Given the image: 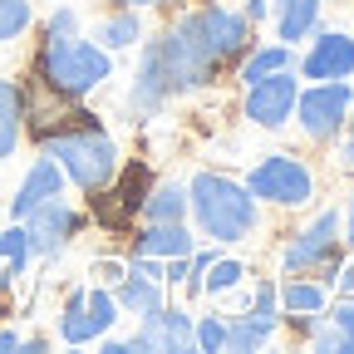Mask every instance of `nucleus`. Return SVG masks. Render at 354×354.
I'll return each mask as SVG.
<instances>
[{
    "label": "nucleus",
    "mask_w": 354,
    "mask_h": 354,
    "mask_svg": "<svg viewBox=\"0 0 354 354\" xmlns=\"http://www.w3.org/2000/svg\"><path fill=\"white\" fill-rule=\"evenodd\" d=\"M349 104H354V88L344 79H315L310 88H300L295 94V123L305 138L315 143H335L344 133V118H349Z\"/></svg>",
    "instance_id": "8"
},
{
    "label": "nucleus",
    "mask_w": 354,
    "mask_h": 354,
    "mask_svg": "<svg viewBox=\"0 0 354 354\" xmlns=\"http://www.w3.org/2000/svg\"><path fill=\"white\" fill-rule=\"evenodd\" d=\"M300 74L305 79H349L354 74V39L344 30H320L300 59Z\"/></svg>",
    "instance_id": "13"
},
{
    "label": "nucleus",
    "mask_w": 354,
    "mask_h": 354,
    "mask_svg": "<svg viewBox=\"0 0 354 354\" xmlns=\"http://www.w3.org/2000/svg\"><path fill=\"white\" fill-rule=\"evenodd\" d=\"M271 335H276V325H266L261 315H251V310H246V315H232V320H227V344H221V349L251 354V349H261Z\"/></svg>",
    "instance_id": "23"
},
{
    "label": "nucleus",
    "mask_w": 354,
    "mask_h": 354,
    "mask_svg": "<svg viewBox=\"0 0 354 354\" xmlns=\"http://www.w3.org/2000/svg\"><path fill=\"white\" fill-rule=\"evenodd\" d=\"M20 113H25V84L0 79V123H20Z\"/></svg>",
    "instance_id": "29"
},
{
    "label": "nucleus",
    "mask_w": 354,
    "mask_h": 354,
    "mask_svg": "<svg viewBox=\"0 0 354 354\" xmlns=\"http://www.w3.org/2000/svg\"><path fill=\"white\" fill-rule=\"evenodd\" d=\"M295 94H300V79L290 69H276L256 84H246V118L256 128H286L290 123V109H295Z\"/></svg>",
    "instance_id": "12"
},
{
    "label": "nucleus",
    "mask_w": 354,
    "mask_h": 354,
    "mask_svg": "<svg viewBox=\"0 0 354 354\" xmlns=\"http://www.w3.org/2000/svg\"><path fill=\"white\" fill-rule=\"evenodd\" d=\"M123 271H128V266H123V261H113V256H99L94 266H88L94 286H118V281H123Z\"/></svg>",
    "instance_id": "30"
},
{
    "label": "nucleus",
    "mask_w": 354,
    "mask_h": 354,
    "mask_svg": "<svg viewBox=\"0 0 354 354\" xmlns=\"http://www.w3.org/2000/svg\"><path fill=\"white\" fill-rule=\"evenodd\" d=\"M148 187H153V167L148 162H128V167L118 162V172L109 177V183L99 192H88V212H94V221L104 232L123 236V232H133V216L143 212Z\"/></svg>",
    "instance_id": "6"
},
{
    "label": "nucleus",
    "mask_w": 354,
    "mask_h": 354,
    "mask_svg": "<svg viewBox=\"0 0 354 354\" xmlns=\"http://www.w3.org/2000/svg\"><path fill=\"white\" fill-rule=\"evenodd\" d=\"M20 148V123H0V158H15Z\"/></svg>",
    "instance_id": "32"
},
{
    "label": "nucleus",
    "mask_w": 354,
    "mask_h": 354,
    "mask_svg": "<svg viewBox=\"0 0 354 354\" xmlns=\"http://www.w3.org/2000/svg\"><path fill=\"white\" fill-rule=\"evenodd\" d=\"M55 197H64V167H59L50 153H39V158H35V167L25 172V183H20V187H15V197H10V216H15V221H25L35 207L55 202Z\"/></svg>",
    "instance_id": "14"
},
{
    "label": "nucleus",
    "mask_w": 354,
    "mask_h": 354,
    "mask_svg": "<svg viewBox=\"0 0 354 354\" xmlns=\"http://www.w3.org/2000/svg\"><path fill=\"white\" fill-rule=\"evenodd\" d=\"M20 123H30V133H35V143H44V138H55V133H69V128H84V123H99L94 113H88L79 99H69V94H55V88H44V84H25V113H20Z\"/></svg>",
    "instance_id": "10"
},
{
    "label": "nucleus",
    "mask_w": 354,
    "mask_h": 354,
    "mask_svg": "<svg viewBox=\"0 0 354 354\" xmlns=\"http://www.w3.org/2000/svg\"><path fill=\"white\" fill-rule=\"evenodd\" d=\"M39 153H50L79 192H99L109 177L118 172V143L109 138L99 123H84V128L55 133V138L39 143Z\"/></svg>",
    "instance_id": "4"
},
{
    "label": "nucleus",
    "mask_w": 354,
    "mask_h": 354,
    "mask_svg": "<svg viewBox=\"0 0 354 354\" xmlns=\"http://www.w3.org/2000/svg\"><path fill=\"white\" fill-rule=\"evenodd\" d=\"M246 281V266L241 261H232V256H216L212 266H207V271H202V295H227V290H236Z\"/></svg>",
    "instance_id": "24"
},
{
    "label": "nucleus",
    "mask_w": 354,
    "mask_h": 354,
    "mask_svg": "<svg viewBox=\"0 0 354 354\" xmlns=\"http://www.w3.org/2000/svg\"><path fill=\"white\" fill-rule=\"evenodd\" d=\"M339 236H344V246H354V197H349V207L339 212Z\"/></svg>",
    "instance_id": "35"
},
{
    "label": "nucleus",
    "mask_w": 354,
    "mask_h": 354,
    "mask_svg": "<svg viewBox=\"0 0 354 354\" xmlns=\"http://www.w3.org/2000/svg\"><path fill=\"white\" fill-rule=\"evenodd\" d=\"M266 10H271V0H246V6H241V15L256 25V20H266Z\"/></svg>",
    "instance_id": "36"
},
{
    "label": "nucleus",
    "mask_w": 354,
    "mask_h": 354,
    "mask_svg": "<svg viewBox=\"0 0 354 354\" xmlns=\"http://www.w3.org/2000/svg\"><path fill=\"white\" fill-rule=\"evenodd\" d=\"M197 246V232L187 221H148L143 232H133V251L138 256H158V261H172V256H187Z\"/></svg>",
    "instance_id": "15"
},
{
    "label": "nucleus",
    "mask_w": 354,
    "mask_h": 354,
    "mask_svg": "<svg viewBox=\"0 0 354 354\" xmlns=\"http://www.w3.org/2000/svg\"><path fill=\"white\" fill-rule=\"evenodd\" d=\"M187 216L197 236L216 241V246H236L261 227V202L246 192V183H236L232 172H197L187 183Z\"/></svg>",
    "instance_id": "2"
},
{
    "label": "nucleus",
    "mask_w": 354,
    "mask_h": 354,
    "mask_svg": "<svg viewBox=\"0 0 354 354\" xmlns=\"http://www.w3.org/2000/svg\"><path fill=\"white\" fill-rule=\"evenodd\" d=\"M113 79V55L99 50L84 35H44L39 55H35V84L55 88L69 99H88L94 88H104Z\"/></svg>",
    "instance_id": "3"
},
{
    "label": "nucleus",
    "mask_w": 354,
    "mask_h": 354,
    "mask_svg": "<svg viewBox=\"0 0 354 354\" xmlns=\"http://www.w3.org/2000/svg\"><path fill=\"white\" fill-rule=\"evenodd\" d=\"M118 300L109 286H74L64 300V315H59V339L64 344H94L118 325Z\"/></svg>",
    "instance_id": "9"
},
{
    "label": "nucleus",
    "mask_w": 354,
    "mask_h": 354,
    "mask_svg": "<svg viewBox=\"0 0 354 354\" xmlns=\"http://www.w3.org/2000/svg\"><path fill=\"white\" fill-rule=\"evenodd\" d=\"M10 349H20V330H0V354H10Z\"/></svg>",
    "instance_id": "37"
},
{
    "label": "nucleus",
    "mask_w": 354,
    "mask_h": 354,
    "mask_svg": "<svg viewBox=\"0 0 354 354\" xmlns=\"http://www.w3.org/2000/svg\"><path fill=\"white\" fill-rule=\"evenodd\" d=\"M192 344L207 349V354H216L221 344H227V315H202V320H192Z\"/></svg>",
    "instance_id": "26"
},
{
    "label": "nucleus",
    "mask_w": 354,
    "mask_h": 354,
    "mask_svg": "<svg viewBox=\"0 0 354 354\" xmlns=\"http://www.w3.org/2000/svg\"><path fill=\"white\" fill-rule=\"evenodd\" d=\"M339 266H344L339 212L325 207V212H315V221H310L305 232L290 236V246H286V276H315V281L330 290L335 276H339Z\"/></svg>",
    "instance_id": "5"
},
{
    "label": "nucleus",
    "mask_w": 354,
    "mask_h": 354,
    "mask_svg": "<svg viewBox=\"0 0 354 354\" xmlns=\"http://www.w3.org/2000/svg\"><path fill=\"white\" fill-rule=\"evenodd\" d=\"M138 216L143 221H187V183H153Z\"/></svg>",
    "instance_id": "19"
},
{
    "label": "nucleus",
    "mask_w": 354,
    "mask_h": 354,
    "mask_svg": "<svg viewBox=\"0 0 354 354\" xmlns=\"http://www.w3.org/2000/svg\"><path fill=\"white\" fill-rule=\"evenodd\" d=\"M99 44V50H109V55H118V50H133V44L143 39V20H138V10H128V6H118L109 20H99L94 25V35H88Z\"/></svg>",
    "instance_id": "16"
},
{
    "label": "nucleus",
    "mask_w": 354,
    "mask_h": 354,
    "mask_svg": "<svg viewBox=\"0 0 354 354\" xmlns=\"http://www.w3.org/2000/svg\"><path fill=\"white\" fill-rule=\"evenodd\" d=\"M35 25V0H0V44L20 39Z\"/></svg>",
    "instance_id": "25"
},
{
    "label": "nucleus",
    "mask_w": 354,
    "mask_h": 354,
    "mask_svg": "<svg viewBox=\"0 0 354 354\" xmlns=\"http://www.w3.org/2000/svg\"><path fill=\"white\" fill-rule=\"evenodd\" d=\"M320 6L325 0H276V30L286 44L305 39V35H315L320 30Z\"/></svg>",
    "instance_id": "17"
},
{
    "label": "nucleus",
    "mask_w": 354,
    "mask_h": 354,
    "mask_svg": "<svg viewBox=\"0 0 354 354\" xmlns=\"http://www.w3.org/2000/svg\"><path fill=\"white\" fill-rule=\"evenodd\" d=\"M113 6H128V10H148V6H162V0H113Z\"/></svg>",
    "instance_id": "38"
},
{
    "label": "nucleus",
    "mask_w": 354,
    "mask_h": 354,
    "mask_svg": "<svg viewBox=\"0 0 354 354\" xmlns=\"http://www.w3.org/2000/svg\"><path fill=\"white\" fill-rule=\"evenodd\" d=\"M335 143H339V162H344V167L354 172V128H349V123H344V133H339Z\"/></svg>",
    "instance_id": "34"
},
{
    "label": "nucleus",
    "mask_w": 354,
    "mask_h": 354,
    "mask_svg": "<svg viewBox=\"0 0 354 354\" xmlns=\"http://www.w3.org/2000/svg\"><path fill=\"white\" fill-rule=\"evenodd\" d=\"M251 315H261L266 325H281V295H276V281H256V286H251Z\"/></svg>",
    "instance_id": "27"
},
{
    "label": "nucleus",
    "mask_w": 354,
    "mask_h": 354,
    "mask_svg": "<svg viewBox=\"0 0 354 354\" xmlns=\"http://www.w3.org/2000/svg\"><path fill=\"white\" fill-rule=\"evenodd\" d=\"M109 6H113V0H109Z\"/></svg>",
    "instance_id": "39"
},
{
    "label": "nucleus",
    "mask_w": 354,
    "mask_h": 354,
    "mask_svg": "<svg viewBox=\"0 0 354 354\" xmlns=\"http://www.w3.org/2000/svg\"><path fill=\"white\" fill-rule=\"evenodd\" d=\"M276 295H281V315H315V310L330 305V290L320 281H300V276L276 286Z\"/></svg>",
    "instance_id": "20"
},
{
    "label": "nucleus",
    "mask_w": 354,
    "mask_h": 354,
    "mask_svg": "<svg viewBox=\"0 0 354 354\" xmlns=\"http://www.w3.org/2000/svg\"><path fill=\"white\" fill-rule=\"evenodd\" d=\"M251 39H256V25L241 10H227V6L187 10L158 39H138L143 55H138V74H133V88H128V109L138 118L162 113L172 99L207 88L216 74H227L251 50Z\"/></svg>",
    "instance_id": "1"
},
{
    "label": "nucleus",
    "mask_w": 354,
    "mask_h": 354,
    "mask_svg": "<svg viewBox=\"0 0 354 354\" xmlns=\"http://www.w3.org/2000/svg\"><path fill=\"white\" fill-rule=\"evenodd\" d=\"M44 35H79V10H69V6H59L50 20H44Z\"/></svg>",
    "instance_id": "31"
},
{
    "label": "nucleus",
    "mask_w": 354,
    "mask_h": 354,
    "mask_svg": "<svg viewBox=\"0 0 354 354\" xmlns=\"http://www.w3.org/2000/svg\"><path fill=\"white\" fill-rule=\"evenodd\" d=\"M330 290H339V300H354V261H344L339 266V276H335V286Z\"/></svg>",
    "instance_id": "33"
},
{
    "label": "nucleus",
    "mask_w": 354,
    "mask_h": 354,
    "mask_svg": "<svg viewBox=\"0 0 354 354\" xmlns=\"http://www.w3.org/2000/svg\"><path fill=\"white\" fill-rule=\"evenodd\" d=\"M109 290H113V300H118L123 315H148V310H158V305H162V281L133 276V271H123V281H118V286H109Z\"/></svg>",
    "instance_id": "18"
},
{
    "label": "nucleus",
    "mask_w": 354,
    "mask_h": 354,
    "mask_svg": "<svg viewBox=\"0 0 354 354\" xmlns=\"http://www.w3.org/2000/svg\"><path fill=\"white\" fill-rule=\"evenodd\" d=\"M276 69H295V59H290V44H251V50L241 55V69H236V79L241 84H256V79H266V74H276Z\"/></svg>",
    "instance_id": "22"
},
{
    "label": "nucleus",
    "mask_w": 354,
    "mask_h": 354,
    "mask_svg": "<svg viewBox=\"0 0 354 354\" xmlns=\"http://www.w3.org/2000/svg\"><path fill=\"white\" fill-rule=\"evenodd\" d=\"M30 236H25V227L15 221L10 232H0V290H10L20 276H25V266H30Z\"/></svg>",
    "instance_id": "21"
},
{
    "label": "nucleus",
    "mask_w": 354,
    "mask_h": 354,
    "mask_svg": "<svg viewBox=\"0 0 354 354\" xmlns=\"http://www.w3.org/2000/svg\"><path fill=\"white\" fill-rule=\"evenodd\" d=\"M241 183L256 202H271V207H310V197H315V172L295 153H266Z\"/></svg>",
    "instance_id": "7"
},
{
    "label": "nucleus",
    "mask_w": 354,
    "mask_h": 354,
    "mask_svg": "<svg viewBox=\"0 0 354 354\" xmlns=\"http://www.w3.org/2000/svg\"><path fill=\"white\" fill-rule=\"evenodd\" d=\"M25 236H30V251L35 256H44V261H59L64 251H69V241L79 236V227H84V216L64 202V197H55V202H44V207H35L25 221Z\"/></svg>",
    "instance_id": "11"
},
{
    "label": "nucleus",
    "mask_w": 354,
    "mask_h": 354,
    "mask_svg": "<svg viewBox=\"0 0 354 354\" xmlns=\"http://www.w3.org/2000/svg\"><path fill=\"white\" fill-rule=\"evenodd\" d=\"M325 310H330V305H325ZM325 320H330L335 335H339V354H354V300H339Z\"/></svg>",
    "instance_id": "28"
}]
</instances>
